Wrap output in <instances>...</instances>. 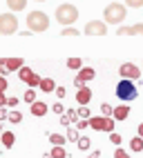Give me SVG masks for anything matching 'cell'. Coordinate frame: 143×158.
<instances>
[{"label":"cell","instance_id":"cell-1","mask_svg":"<svg viewBox=\"0 0 143 158\" xmlns=\"http://www.w3.org/2000/svg\"><path fill=\"white\" fill-rule=\"evenodd\" d=\"M128 16V7H123L121 2H112L105 7V11H103V18H105V23L107 25H121L125 20Z\"/></svg>","mask_w":143,"mask_h":158},{"label":"cell","instance_id":"cell-2","mask_svg":"<svg viewBox=\"0 0 143 158\" xmlns=\"http://www.w3.org/2000/svg\"><path fill=\"white\" fill-rule=\"evenodd\" d=\"M27 27L34 34H43V31L49 29V16L43 11H29L27 14Z\"/></svg>","mask_w":143,"mask_h":158},{"label":"cell","instance_id":"cell-3","mask_svg":"<svg viewBox=\"0 0 143 158\" xmlns=\"http://www.w3.org/2000/svg\"><path fill=\"white\" fill-rule=\"evenodd\" d=\"M116 96L121 102H130L139 96V89H136V82L134 80H128V78H121L119 85H116Z\"/></svg>","mask_w":143,"mask_h":158},{"label":"cell","instance_id":"cell-4","mask_svg":"<svg viewBox=\"0 0 143 158\" xmlns=\"http://www.w3.org/2000/svg\"><path fill=\"white\" fill-rule=\"evenodd\" d=\"M56 20H58L63 27L74 25L76 20H78V9H76L74 5H69V2L60 5V7H56Z\"/></svg>","mask_w":143,"mask_h":158},{"label":"cell","instance_id":"cell-5","mask_svg":"<svg viewBox=\"0 0 143 158\" xmlns=\"http://www.w3.org/2000/svg\"><path fill=\"white\" fill-rule=\"evenodd\" d=\"M18 31V18L7 11V14H0V36H11Z\"/></svg>","mask_w":143,"mask_h":158},{"label":"cell","instance_id":"cell-6","mask_svg":"<svg viewBox=\"0 0 143 158\" xmlns=\"http://www.w3.org/2000/svg\"><path fill=\"white\" fill-rule=\"evenodd\" d=\"M119 76H121V78H128V80L139 82V80H141V69L134 65V62H123V65L119 67Z\"/></svg>","mask_w":143,"mask_h":158},{"label":"cell","instance_id":"cell-7","mask_svg":"<svg viewBox=\"0 0 143 158\" xmlns=\"http://www.w3.org/2000/svg\"><path fill=\"white\" fill-rule=\"evenodd\" d=\"M85 34L87 36H105L107 34L105 20H89V23L85 25Z\"/></svg>","mask_w":143,"mask_h":158},{"label":"cell","instance_id":"cell-8","mask_svg":"<svg viewBox=\"0 0 143 158\" xmlns=\"http://www.w3.org/2000/svg\"><path fill=\"white\" fill-rule=\"evenodd\" d=\"M94 76H96V71L92 69V67H83L78 71V76L74 78V85H76V89H80V87H85L89 80H94Z\"/></svg>","mask_w":143,"mask_h":158},{"label":"cell","instance_id":"cell-9","mask_svg":"<svg viewBox=\"0 0 143 158\" xmlns=\"http://www.w3.org/2000/svg\"><path fill=\"white\" fill-rule=\"evenodd\" d=\"M116 34L119 36H143V23H136V25H132V27H119L116 29Z\"/></svg>","mask_w":143,"mask_h":158},{"label":"cell","instance_id":"cell-10","mask_svg":"<svg viewBox=\"0 0 143 158\" xmlns=\"http://www.w3.org/2000/svg\"><path fill=\"white\" fill-rule=\"evenodd\" d=\"M5 67L9 71H20L25 67V60L23 58H5Z\"/></svg>","mask_w":143,"mask_h":158},{"label":"cell","instance_id":"cell-11","mask_svg":"<svg viewBox=\"0 0 143 158\" xmlns=\"http://www.w3.org/2000/svg\"><path fill=\"white\" fill-rule=\"evenodd\" d=\"M130 116V107H128V102H123V105H119V107H114V116L112 118L114 120H125Z\"/></svg>","mask_w":143,"mask_h":158},{"label":"cell","instance_id":"cell-12","mask_svg":"<svg viewBox=\"0 0 143 158\" xmlns=\"http://www.w3.org/2000/svg\"><path fill=\"white\" fill-rule=\"evenodd\" d=\"M29 107H32V114L36 116V118H40V116H45L47 114V102H43V100H36L34 105H29Z\"/></svg>","mask_w":143,"mask_h":158},{"label":"cell","instance_id":"cell-13","mask_svg":"<svg viewBox=\"0 0 143 158\" xmlns=\"http://www.w3.org/2000/svg\"><path fill=\"white\" fill-rule=\"evenodd\" d=\"M76 100H78V105H87V102L92 100V91H89V87H80V89L76 91Z\"/></svg>","mask_w":143,"mask_h":158},{"label":"cell","instance_id":"cell-14","mask_svg":"<svg viewBox=\"0 0 143 158\" xmlns=\"http://www.w3.org/2000/svg\"><path fill=\"white\" fill-rule=\"evenodd\" d=\"M89 127L96 129V131H103L105 129V116H94V118H89Z\"/></svg>","mask_w":143,"mask_h":158},{"label":"cell","instance_id":"cell-15","mask_svg":"<svg viewBox=\"0 0 143 158\" xmlns=\"http://www.w3.org/2000/svg\"><path fill=\"white\" fill-rule=\"evenodd\" d=\"M7 7H9V11H23V9L27 7V0H7Z\"/></svg>","mask_w":143,"mask_h":158},{"label":"cell","instance_id":"cell-16","mask_svg":"<svg viewBox=\"0 0 143 158\" xmlns=\"http://www.w3.org/2000/svg\"><path fill=\"white\" fill-rule=\"evenodd\" d=\"M49 143H52L54 147H63L67 143V136H63V134H49Z\"/></svg>","mask_w":143,"mask_h":158},{"label":"cell","instance_id":"cell-17","mask_svg":"<svg viewBox=\"0 0 143 158\" xmlns=\"http://www.w3.org/2000/svg\"><path fill=\"white\" fill-rule=\"evenodd\" d=\"M40 89H43L45 94L56 91V82H54V78H43V82H40Z\"/></svg>","mask_w":143,"mask_h":158},{"label":"cell","instance_id":"cell-18","mask_svg":"<svg viewBox=\"0 0 143 158\" xmlns=\"http://www.w3.org/2000/svg\"><path fill=\"white\" fill-rule=\"evenodd\" d=\"M0 138H2V145L5 147H14V143H16L14 131H2V134H0Z\"/></svg>","mask_w":143,"mask_h":158},{"label":"cell","instance_id":"cell-19","mask_svg":"<svg viewBox=\"0 0 143 158\" xmlns=\"http://www.w3.org/2000/svg\"><path fill=\"white\" fill-rule=\"evenodd\" d=\"M130 149L132 152H143V138H141V136H136V138L130 140Z\"/></svg>","mask_w":143,"mask_h":158},{"label":"cell","instance_id":"cell-20","mask_svg":"<svg viewBox=\"0 0 143 158\" xmlns=\"http://www.w3.org/2000/svg\"><path fill=\"white\" fill-rule=\"evenodd\" d=\"M34 73H36V71H34V69H29V67H27V65H25V67H23V69H20V71H18V76H20V80H25V82H27V80H29V78H32V76H34Z\"/></svg>","mask_w":143,"mask_h":158},{"label":"cell","instance_id":"cell-21","mask_svg":"<svg viewBox=\"0 0 143 158\" xmlns=\"http://www.w3.org/2000/svg\"><path fill=\"white\" fill-rule=\"evenodd\" d=\"M76 145H78V149H83V152H87V149H89V147H92V140L87 138V136H80V138H78V143H76Z\"/></svg>","mask_w":143,"mask_h":158},{"label":"cell","instance_id":"cell-22","mask_svg":"<svg viewBox=\"0 0 143 158\" xmlns=\"http://www.w3.org/2000/svg\"><path fill=\"white\" fill-rule=\"evenodd\" d=\"M23 100L29 102V105H34V102H36V89H27V91L23 94Z\"/></svg>","mask_w":143,"mask_h":158},{"label":"cell","instance_id":"cell-23","mask_svg":"<svg viewBox=\"0 0 143 158\" xmlns=\"http://www.w3.org/2000/svg\"><path fill=\"white\" fill-rule=\"evenodd\" d=\"M67 67L80 71V69H83V60H80V58H69V60H67Z\"/></svg>","mask_w":143,"mask_h":158},{"label":"cell","instance_id":"cell-24","mask_svg":"<svg viewBox=\"0 0 143 158\" xmlns=\"http://www.w3.org/2000/svg\"><path fill=\"white\" fill-rule=\"evenodd\" d=\"M101 111H103V116H105V118H110V116H114V107H112L110 102H103V105H101Z\"/></svg>","mask_w":143,"mask_h":158},{"label":"cell","instance_id":"cell-25","mask_svg":"<svg viewBox=\"0 0 143 158\" xmlns=\"http://www.w3.org/2000/svg\"><path fill=\"white\" fill-rule=\"evenodd\" d=\"M52 158H67V152L63 149V147H54V149H52Z\"/></svg>","mask_w":143,"mask_h":158},{"label":"cell","instance_id":"cell-26","mask_svg":"<svg viewBox=\"0 0 143 158\" xmlns=\"http://www.w3.org/2000/svg\"><path fill=\"white\" fill-rule=\"evenodd\" d=\"M60 36H72V38H74V36H78V29H74V27H63V31H60Z\"/></svg>","mask_w":143,"mask_h":158},{"label":"cell","instance_id":"cell-27","mask_svg":"<svg viewBox=\"0 0 143 158\" xmlns=\"http://www.w3.org/2000/svg\"><path fill=\"white\" fill-rule=\"evenodd\" d=\"M9 120H11V123H20V120H23V114H20L18 109L9 111Z\"/></svg>","mask_w":143,"mask_h":158},{"label":"cell","instance_id":"cell-28","mask_svg":"<svg viewBox=\"0 0 143 158\" xmlns=\"http://www.w3.org/2000/svg\"><path fill=\"white\" fill-rule=\"evenodd\" d=\"M78 116H80V120H89V107L87 105H83V107L78 109Z\"/></svg>","mask_w":143,"mask_h":158},{"label":"cell","instance_id":"cell-29","mask_svg":"<svg viewBox=\"0 0 143 158\" xmlns=\"http://www.w3.org/2000/svg\"><path fill=\"white\" fill-rule=\"evenodd\" d=\"M78 138H80V136H78V129H69V131H67V140H69V143H78Z\"/></svg>","mask_w":143,"mask_h":158},{"label":"cell","instance_id":"cell-30","mask_svg":"<svg viewBox=\"0 0 143 158\" xmlns=\"http://www.w3.org/2000/svg\"><path fill=\"white\" fill-rule=\"evenodd\" d=\"M121 140H123V138H121V134H116V131H112V134H110V143H112V145H116V147H119Z\"/></svg>","mask_w":143,"mask_h":158},{"label":"cell","instance_id":"cell-31","mask_svg":"<svg viewBox=\"0 0 143 158\" xmlns=\"http://www.w3.org/2000/svg\"><path fill=\"white\" fill-rule=\"evenodd\" d=\"M125 7H132V9H141V7H143V0H125Z\"/></svg>","mask_w":143,"mask_h":158},{"label":"cell","instance_id":"cell-32","mask_svg":"<svg viewBox=\"0 0 143 158\" xmlns=\"http://www.w3.org/2000/svg\"><path fill=\"white\" fill-rule=\"evenodd\" d=\"M103 131H114V118H112V116H110V118H105V129Z\"/></svg>","mask_w":143,"mask_h":158},{"label":"cell","instance_id":"cell-33","mask_svg":"<svg viewBox=\"0 0 143 158\" xmlns=\"http://www.w3.org/2000/svg\"><path fill=\"white\" fill-rule=\"evenodd\" d=\"M7 107L16 109V107H18V98H16V96H9V98H7Z\"/></svg>","mask_w":143,"mask_h":158},{"label":"cell","instance_id":"cell-34","mask_svg":"<svg viewBox=\"0 0 143 158\" xmlns=\"http://www.w3.org/2000/svg\"><path fill=\"white\" fill-rule=\"evenodd\" d=\"M114 158H132L128 152H123V149H114Z\"/></svg>","mask_w":143,"mask_h":158},{"label":"cell","instance_id":"cell-35","mask_svg":"<svg viewBox=\"0 0 143 158\" xmlns=\"http://www.w3.org/2000/svg\"><path fill=\"white\" fill-rule=\"evenodd\" d=\"M87 125H89V120H78V123H76V129L83 131V129H87Z\"/></svg>","mask_w":143,"mask_h":158},{"label":"cell","instance_id":"cell-36","mask_svg":"<svg viewBox=\"0 0 143 158\" xmlns=\"http://www.w3.org/2000/svg\"><path fill=\"white\" fill-rule=\"evenodd\" d=\"M52 111H54V114H63V105H60V102H54V105H52Z\"/></svg>","mask_w":143,"mask_h":158},{"label":"cell","instance_id":"cell-37","mask_svg":"<svg viewBox=\"0 0 143 158\" xmlns=\"http://www.w3.org/2000/svg\"><path fill=\"white\" fill-rule=\"evenodd\" d=\"M69 123H72V118H69V114H63V116H60V125H65V127H67Z\"/></svg>","mask_w":143,"mask_h":158},{"label":"cell","instance_id":"cell-38","mask_svg":"<svg viewBox=\"0 0 143 158\" xmlns=\"http://www.w3.org/2000/svg\"><path fill=\"white\" fill-rule=\"evenodd\" d=\"M5 89H7V78L0 76V91H5Z\"/></svg>","mask_w":143,"mask_h":158},{"label":"cell","instance_id":"cell-39","mask_svg":"<svg viewBox=\"0 0 143 158\" xmlns=\"http://www.w3.org/2000/svg\"><path fill=\"white\" fill-rule=\"evenodd\" d=\"M7 105V96H5V91H0V107H5Z\"/></svg>","mask_w":143,"mask_h":158},{"label":"cell","instance_id":"cell-40","mask_svg":"<svg viewBox=\"0 0 143 158\" xmlns=\"http://www.w3.org/2000/svg\"><path fill=\"white\" fill-rule=\"evenodd\" d=\"M87 158H101V152H98V149H94V152H89V154H87Z\"/></svg>","mask_w":143,"mask_h":158},{"label":"cell","instance_id":"cell-41","mask_svg":"<svg viewBox=\"0 0 143 158\" xmlns=\"http://www.w3.org/2000/svg\"><path fill=\"white\" fill-rule=\"evenodd\" d=\"M56 96L63 98V96H65V89H63V87H56Z\"/></svg>","mask_w":143,"mask_h":158},{"label":"cell","instance_id":"cell-42","mask_svg":"<svg viewBox=\"0 0 143 158\" xmlns=\"http://www.w3.org/2000/svg\"><path fill=\"white\" fill-rule=\"evenodd\" d=\"M136 131H139V136L143 138V123H139V127H136Z\"/></svg>","mask_w":143,"mask_h":158},{"label":"cell","instance_id":"cell-43","mask_svg":"<svg viewBox=\"0 0 143 158\" xmlns=\"http://www.w3.org/2000/svg\"><path fill=\"white\" fill-rule=\"evenodd\" d=\"M43 158H52V152H47V154H45V156H43Z\"/></svg>","mask_w":143,"mask_h":158},{"label":"cell","instance_id":"cell-44","mask_svg":"<svg viewBox=\"0 0 143 158\" xmlns=\"http://www.w3.org/2000/svg\"><path fill=\"white\" fill-rule=\"evenodd\" d=\"M0 131H2V120H0Z\"/></svg>","mask_w":143,"mask_h":158},{"label":"cell","instance_id":"cell-45","mask_svg":"<svg viewBox=\"0 0 143 158\" xmlns=\"http://www.w3.org/2000/svg\"><path fill=\"white\" fill-rule=\"evenodd\" d=\"M38 2H45V0H38Z\"/></svg>","mask_w":143,"mask_h":158},{"label":"cell","instance_id":"cell-46","mask_svg":"<svg viewBox=\"0 0 143 158\" xmlns=\"http://www.w3.org/2000/svg\"><path fill=\"white\" fill-rule=\"evenodd\" d=\"M0 143H2V138H0Z\"/></svg>","mask_w":143,"mask_h":158}]
</instances>
